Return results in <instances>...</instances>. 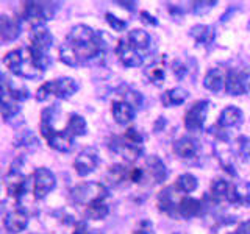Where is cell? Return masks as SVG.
I'll return each mask as SVG.
<instances>
[{
  "label": "cell",
  "instance_id": "6da1fadb",
  "mask_svg": "<svg viewBox=\"0 0 250 234\" xmlns=\"http://www.w3.org/2000/svg\"><path fill=\"white\" fill-rule=\"evenodd\" d=\"M105 49H106L105 38L97 31L96 39H92L89 42L72 44L64 41V44L60 47V59L70 67L83 66L88 64L89 61L99 58L105 52Z\"/></svg>",
  "mask_w": 250,
  "mask_h": 234
},
{
  "label": "cell",
  "instance_id": "7a4b0ae2",
  "mask_svg": "<svg viewBox=\"0 0 250 234\" xmlns=\"http://www.w3.org/2000/svg\"><path fill=\"white\" fill-rule=\"evenodd\" d=\"M108 197V187L104 183H82L70 189V200L75 205L89 206L91 203L105 201Z\"/></svg>",
  "mask_w": 250,
  "mask_h": 234
},
{
  "label": "cell",
  "instance_id": "3957f363",
  "mask_svg": "<svg viewBox=\"0 0 250 234\" xmlns=\"http://www.w3.org/2000/svg\"><path fill=\"white\" fill-rule=\"evenodd\" d=\"M57 3L53 2H25L23 3V19L35 25H45L57 13Z\"/></svg>",
  "mask_w": 250,
  "mask_h": 234
},
{
  "label": "cell",
  "instance_id": "277c9868",
  "mask_svg": "<svg viewBox=\"0 0 250 234\" xmlns=\"http://www.w3.org/2000/svg\"><path fill=\"white\" fill-rule=\"evenodd\" d=\"M148 52L144 49H141L139 45H136L133 41L125 36L119 39V42L116 45V55L119 61L125 67H138L144 62V58Z\"/></svg>",
  "mask_w": 250,
  "mask_h": 234
},
{
  "label": "cell",
  "instance_id": "5b68a950",
  "mask_svg": "<svg viewBox=\"0 0 250 234\" xmlns=\"http://www.w3.org/2000/svg\"><path fill=\"white\" fill-rule=\"evenodd\" d=\"M31 179H33V194L36 200H44L57 186L55 174L47 167H38L31 175Z\"/></svg>",
  "mask_w": 250,
  "mask_h": 234
},
{
  "label": "cell",
  "instance_id": "8992f818",
  "mask_svg": "<svg viewBox=\"0 0 250 234\" xmlns=\"http://www.w3.org/2000/svg\"><path fill=\"white\" fill-rule=\"evenodd\" d=\"M99 164H100L99 152L94 147H88L78 153V156L74 161V169L77 172V175L88 176L99 167Z\"/></svg>",
  "mask_w": 250,
  "mask_h": 234
},
{
  "label": "cell",
  "instance_id": "52a82bcc",
  "mask_svg": "<svg viewBox=\"0 0 250 234\" xmlns=\"http://www.w3.org/2000/svg\"><path fill=\"white\" fill-rule=\"evenodd\" d=\"M208 105L209 103L207 100H200L191 106V109L185 116V127L188 131H200L203 128L208 114Z\"/></svg>",
  "mask_w": 250,
  "mask_h": 234
},
{
  "label": "cell",
  "instance_id": "ba28073f",
  "mask_svg": "<svg viewBox=\"0 0 250 234\" xmlns=\"http://www.w3.org/2000/svg\"><path fill=\"white\" fill-rule=\"evenodd\" d=\"M53 36L45 25H35L30 31V49L41 53H50Z\"/></svg>",
  "mask_w": 250,
  "mask_h": 234
},
{
  "label": "cell",
  "instance_id": "9c48e42d",
  "mask_svg": "<svg viewBox=\"0 0 250 234\" xmlns=\"http://www.w3.org/2000/svg\"><path fill=\"white\" fill-rule=\"evenodd\" d=\"M27 191H28L27 176H23L21 169L11 164L10 174H8V195L14 200H21L27 194Z\"/></svg>",
  "mask_w": 250,
  "mask_h": 234
},
{
  "label": "cell",
  "instance_id": "30bf717a",
  "mask_svg": "<svg viewBox=\"0 0 250 234\" xmlns=\"http://www.w3.org/2000/svg\"><path fill=\"white\" fill-rule=\"evenodd\" d=\"M109 148H111L113 152L119 153L124 159H127L130 162L136 161L141 156V153H143V147L130 144L124 136H114L109 140Z\"/></svg>",
  "mask_w": 250,
  "mask_h": 234
},
{
  "label": "cell",
  "instance_id": "8fae6325",
  "mask_svg": "<svg viewBox=\"0 0 250 234\" xmlns=\"http://www.w3.org/2000/svg\"><path fill=\"white\" fill-rule=\"evenodd\" d=\"M242 111L236 106H227L224 111L219 116V120H217V125H216V130H217V136L221 137L222 131H227V130H231V128H236L242 123Z\"/></svg>",
  "mask_w": 250,
  "mask_h": 234
},
{
  "label": "cell",
  "instance_id": "7c38bea8",
  "mask_svg": "<svg viewBox=\"0 0 250 234\" xmlns=\"http://www.w3.org/2000/svg\"><path fill=\"white\" fill-rule=\"evenodd\" d=\"M47 83L50 86L52 97H57V98H62V100L70 98L78 91V83L70 77H61Z\"/></svg>",
  "mask_w": 250,
  "mask_h": 234
},
{
  "label": "cell",
  "instance_id": "4fadbf2b",
  "mask_svg": "<svg viewBox=\"0 0 250 234\" xmlns=\"http://www.w3.org/2000/svg\"><path fill=\"white\" fill-rule=\"evenodd\" d=\"M28 222H30V218H28V214L25 213V211L23 209H13L5 215L3 226L8 233L19 234V233L27 230Z\"/></svg>",
  "mask_w": 250,
  "mask_h": 234
},
{
  "label": "cell",
  "instance_id": "5bb4252c",
  "mask_svg": "<svg viewBox=\"0 0 250 234\" xmlns=\"http://www.w3.org/2000/svg\"><path fill=\"white\" fill-rule=\"evenodd\" d=\"M144 75L150 83L161 86L164 83V78H166V55L153 59V62L146 67Z\"/></svg>",
  "mask_w": 250,
  "mask_h": 234
},
{
  "label": "cell",
  "instance_id": "9a60e30c",
  "mask_svg": "<svg viewBox=\"0 0 250 234\" xmlns=\"http://www.w3.org/2000/svg\"><path fill=\"white\" fill-rule=\"evenodd\" d=\"M111 113L113 117L117 123L121 125H127L130 123L133 119H135V114H136V109L133 108L131 105H128L127 101H124L121 98H117L113 101V106H111Z\"/></svg>",
  "mask_w": 250,
  "mask_h": 234
},
{
  "label": "cell",
  "instance_id": "2e32d148",
  "mask_svg": "<svg viewBox=\"0 0 250 234\" xmlns=\"http://www.w3.org/2000/svg\"><path fill=\"white\" fill-rule=\"evenodd\" d=\"M47 144H49V147H52L53 150L66 153L74 147V137L70 136L66 130H57L52 133L49 139H47Z\"/></svg>",
  "mask_w": 250,
  "mask_h": 234
},
{
  "label": "cell",
  "instance_id": "e0dca14e",
  "mask_svg": "<svg viewBox=\"0 0 250 234\" xmlns=\"http://www.w3.org/2000/svg\"><path fill=\"white\" fill-rule=\"evenodd\" d=\"M147 175L153 179V183H163L167 178V167L158 156H148L146 161Z\"/></svg>",
  "mask_w": 250,
  "mask_h": 234
},
{
  "label": "cell",
  "instance_id": "ac0fdd59",
  "mask_svg": "<svg viewBox=\"0 0 250 234\" xmlns=\"http://www.w3.org/2000/svg\"><path fill=\"white\" fill-rule=\"evenodd\" d=\"M211 195L217 201H229L233 203L234 195V184L225 181V179H214L211 184Z\"/></svg>",
  "mask_w": 250,
  "mask_h": 234
},
{
  "label": "cell",
  "instance_id": "d6986e66",
  "mask_svg": "<svg viewBox=\"0 0 250 234\" xmlns=\"http://www.w3.org/2000/svg\"><path fill=\"white\" fill-rule=\"evenodd\" d=\"M174 152L182 159H192L197 155V142L192 137H182L174 144Z\"/></svg>",
  "mask_w": 250,
  "mask_h": 234
},
{
  "label": "cell",
  "instance_id": "ffe728a7",
  "mask_svg": "<svg viewBox=\"0 0 250 234\" xmlns=\"http://www.w3.org/2000/svg\"><path fill=\"white\" fill-rule=\"evenodd\" d=\"M202 213V205L199 200L191 198V197H183L178 201L177 206V215H180L182 218H191L195 217Z\"/></svg>",
  "mask_w": 250,
  "mask_h": 234
},
{
  "label": "cell",
  "instance_id": "44dd1931",
  "mask_svg": "<svg viewBox=\"0 0 250 234\" xmlns=\"http://www.w3.org/2000/svg\"><path fill=\"white\" fill-rule=\"evenodd\" d=\"M225 78H227V75L222 72L221 69H211L205 75L203 86H205V88L211 92H221L225 86Z\"/></svg>",
  "mask_w": 250,
  "mask_h": 234
},
{
  "label": "cell",
  "instance_id": "7402d4cb",
  "mask_svg": "<svg viewBox=\"0 0 250 234\" xmlns=\"http://www.w3.org/2000/svg\"><path fill=\"white\" fill-rule=\"evenodd\" d=\"M127 178H130V170L122 164H113L105 174V181L109 186H119Z\"/></svg>",
  "mask_w": 250,
  "mask_h": 234
},
{
  "label": "cell",
  "instance_id": "603a6c76",
  "mask_svg": "<svg viewBox=\"0 0 250 234\" xmlns=\"http://www.w3.org/2000/svg\"><path fill=\"white\" fill-rule=\"evenodd\" d=\"M177 206H178V203L174 200V195H172V187L160 192V195H158V208H160L161 213L167 214L170 217H175L177 215Z\"/></svg>",
  "mask_w": 250,
  "mask_h": 234
},
{
  "label": "cell",
  "instance_id": "cb8c5ba5",
  "mask_svg": "<svg viewBox=\"0 0 250 234\" xmlns=\"http://www.w3.org/2000/svg\"><path fill=\"white\" fill-rule=\"evenodd\" d=\"M66 131L74 139L84 136L86 133H88V123H86L84 117L80 116V114H70L67 125H66Z\"/></svg>",
  "mask_w": 250,
  "mask_h": 234
},
{
  "label": "cell",
  "instance_id": "d4e9b609",
  "mask_svg": "<svg viewBox=\"0 0 250 234\" xmlns=\"http://www.w3.org/2000/svg\"><path fill=\"white\" fill-rule=\"evenodd\" d=\"M19 113H21L19 101H16L5 92L3 98L0 100V114H2V117L6 122H10L11 119H16V117L19 116Z\"/></svg>",
  "mask_w": 250,
  "mask_h": 234
},
{
  "label": "cell",
  "instance_id": "484cf974",
  "mask_svg": "<svg viewBox=\"0 0 250 234\" xmlns=\"http://www.w3.org/2000/svg\"><path fill=\"white\" fill-rule=\"evenodd\" d=\"M194 41L202 45H209L214 41V30L209 25H194L189 31Z\"/></svg>",
  "mask_w": 250,
  "mask_h": 234
},
{
  "label": "cell",
  "instance_id": "4316f807",
  "mask_svg": "<svg viewBox=\"0 0 250 234\" xmlns=\"http://www.w3.org/2000/svg\"><path fill=\"white\" fill-rule=\"evenodd\" d=\"M188 98V92L182 88H174V89H169L166 91L161 96V101L164 106L172 108V106H178L185 103V100Z\"/></svg>",
  "mask_w": 250,
  "mask_h": 234
},
{
  "label": "cell",
  "instance_id": "83f0119b",
  "mask_svg": "<svg viewBox=\"0 0 250 234\" xmlns=\"http://www.w3.org/2000/svg\"><path fill=\"white\" fill-rule=\"evenodd\" d=\"M117 96H119L121 100L127 101V103L131 105L135 109H138L141 105H143V96H141L138 91L131 89L127 84H122L121 88L117 89Z\"/></svg>",
  "mask_w": 250,
  "mask_h": 234
},
{
  "label": "cell",
  "instance_id": "f1b7e54d",
  "mask_svg": "<svg viewBox=\"0 0 250 234\" xmlns=\"http://www.w3.org/2000/svg\"><path fill=\"white\" fill-rule=\"evenodd\" d=\"M108 213H109V208L105 201H96V203H91L89 206H86L84 217L89 218V220H104L108 215Z\"/></svg>",
  "mask_w": 250,
  "mask_h": 234
},
{
  "label": "cell",
  "instance_id": "f546056e",
  "mask_svg": "<svg viewBox=\"0 0 250 234\" xmlns=\"http://www.w3.org/2000/svg\"><path fill=\"white\" fill-rule=\"evenodd\" d=\"M21 31H22L21 20L18 18H10L5 23L3 30L0 31V38H2L3 41H14V39L19 38Z\"/></svg>",
  "mask_w": 250,
  "mask_h": 234
},
{
  "label": "cell",
  "instance_id": "4dcf8cb0",
  "mask_svg": "<svg viewBox=\"0 0 250 234\" xmlns=\"http://www.w3.org/2000/svg\"><path fill=\"white\" fill-rule=\"evenodd\" d=\"M21 62H22V52H21V49L10 50L3 57V66L8 69V72L16 75V77H18V74H19Z\"/></svg>",
  "mask_w": 250,
  "mask_h": 234
},
{
  "label": "cell",
  "instance_id": "1f68e13d",
  "mask_svg": "<svg viewBox=\"0 0 250 234\" xmlns=\"http://www.w3.org/2000/svg\"><path fill=\"white\" fill-rule=\"evenodd\" d=\"M197 178H195L192 174H183L177 178L175 181V189L178 192H183V194H191L197 189Z\"/></svg>",
  "mask_w": 250,
  "mask_h": 234
},
{
  "label": "cell",
  "instance_id": "d6a6232c",
  "mask_svg": "<svg viewBox=\"0 0 250 234\" xmlns=\"http://www.w3.org/2000/svg\"><path fill=\"white\" fill-rule=\"evenodd\" d=\"M14 144H16V147H22V148H35V147H38L39 140L35 136L33 131L25 130V131H22L18 137H16Z\"/></svg>",
  "mask_w": 250,
  "mask_h": 234
},
{
  "label": "cell",
  "instance_id": "836d02e7",
  "mask_svg": "<svg viewBox=\"0 0 250 234\" xmlns=\"http://www.w3.org/2000/svg\"><path fill=\"white\" fill-rule=\"evenodd\" d=\"M236 147H238V153L244 161L250 159V137L247 136H241L236 140Z\"/></svg>",
  "mask_w": 250,
  "mask_h": 234
},
{
  "label": "cell",
  "instance_id": "e575fe53",
  "mask_svg": "<svg viewBox=\"0 0 250 234\" xmlns=\"http://www.w3.org/2000/svg\"><path fill=\"white\" fill-rule=\"evenodd\" d=\"M105 19H106V22H108V25L111 27L113 30H116V31H124L125 28H127V22L122 20V19H119V18H117V16H114L113 13H106V14H105Z\"/></svg>",
  "mask_w": 250,
  "mask_h": 234
},
{
  "label": "cell",
  "instance_id": "d590c367",
  "mask_svg": "<svg viewBox=\"0 0 250 234\" xmlns=\"http://www.w3.org/2000/svg\"><path fill=\"white\" fill-rule=\"evenodd\" d=\"M124 137L127 139L130 144H133V145H141V147H143L144 137H143V135H141V133L135 127H131V128H128L127 131H125Z\"/></svg>",
  "mask_w": 250,
  "mask_h": 234
},
{
  "label": "cell",
  "instance_id": "8d00e7d4",
  "mask_svg": "<svg viewBox=\"0 0 250 234\" xmlns=\"http://www.w3.org/2000/svg\"><path fill=\"white\" fill-rule=\"evenodd\" d=\"M238 75H239V81H241L242 89H244V94L250 92V67L238 70Z\"/></svg>",
  "mask_w": 250,
  "mask_h": 234
},
{
  "label": "cell",
  "instance_id": "74e56055",
  "mask_svg": "<svg viewBox=\"0 0 250 234\" xmlns=\"http://www.w3.org/2000/svg\"><path fill=\"white\" fill-rule=\"evenodd\" d=\"M214 5H216V2H192V3H191V10H192L195 14H205V13H208Z\"/></svg>",
  "mask_w": 250,
  "mask_h": 234
},
{
  "label": "cell",
  "instance_id": "f35d334b",
  "mask_svg": "<svg viewBox=\"0 0 250 234\" xmlns=\"http://www.w3.org/2000/svg\"><path fill=\"white\" fill-rule=\"evenodd\" d=\"M172 70H174V75L178 78V80H183L185 75L188 74L186 66L183 64L182 61H178V59H175L174 62H172Z\"/></svg>",
  "mask_w": 250,
  "mask_h": 234
},
{
  "label": "cell",
  "instance_id": "ab89813d",
  "mask_svg": "<svg viewBox=\"0 0 250 234\" xmlns=\"http://www.w3.org/2000/svg\"><path fill=\"white\" fill-rule=\"evenodd\" d=\"M141 19H143L144 23H147V25H158V20H156L155 16H152L150 13H147V11H143L141 13Z\"/></svg>",
  "mask_w": 250,
  "mask_h": 234
},
{
  "label": "cell",
  "instance_id": "60d3db41",
  "mask_svg": "<svg viewBox=\"0 0 250 234\" xmlns=\"http://www.w3.org/2000/svg\"><path fill=\"white\" fill-rule=\"evenodd\" d=\"M144 178V170L141 169H131L130 170V179L133 183H141V179Z\"/></svg>",
  "mask_w": 250,
  "mask_h": 234
},
{
  "label": "cell",
  "instance_id": "b9f144b4",
  "mask_svg": "<svg viewBox=\"0 0 250 234\" xmlns=\"http://www.w3.org/2000/svg\"><path fill=\"white\" fill-rule=\"evenodd\" d=\"M231 234H250V220L242 222Z\"/></svg>",
  "mask_w": 250,
  "mask_h": 234
},
{
  "label": "cell",
  "instance_id": "7bdbcfd3",
  "mask_svg": "<svg viewBox=\"0 0 250 234\" xmlns=\"http://www.w3.org/2000/svg\"><path fill=\"white\" fill-rule=\"evenodd\" d=\"M72 234H88V225H86V222L75 223V230Z\"/></svg>",
  "mask_w": 250,
  "mask_h": 234
},
{
  "label": "cell",
  "instance_id": "ee69618b",
  "mask_svg": "<svg viewBox=\"0 0 250 234\" xmlns=\"http://www.w3.org/2000/svg\"><path fill=\"white\" fill-rule=\"evenodd\" d=\"M117 5H124V8H130V10H133L135 8V2H117Z\"/></svg>",
  "mask_w": 250,
  "mask_h": 234
},
{
  "label": "cell",
  "instance_id": "f6af8a7d",
  "mask_svg": "<svg viewBox=\"0 0 250 234\" xmlns=\"http://www.w3.org/2000/svg\"><path fill=\"white\" fill-rule=\"evenodd\" d=\"M3 96H5V84L2 81V77H0V100L3 98Z\"/></svg>",
  "mask_w": 250,
  "mask_h": 234
},
{
  "label": "cell",
  "instance_id": "bcb514c9",
  "mask_svg": "<svg viewBox=\"0 0 250 234\" xmlns=\"http://www.w3.org/2000/svg\"><path fill=\"white\" fill-rule=\"evenodd\" d=\"M133 234H148L146 230H143V228H141V230H136L135 233H133Z\"/></svg>",
  "mask_w": 250,
  "mask_h": 234
},
{
  "label": "cell",
  "instance_id": "7dc6e473",
  "mask_svg": "<svg viewBox=\"0 0 250 234\" xmlns=\"http://www.w3.org/2000/svg\"><path fill=\"white\" fill-rule=\"evenodd\" d=\"M249 30H250V20H249Z\"/></svg>",
  "mask_w": 250,
  "mask_h": 234
}]
</instances>
